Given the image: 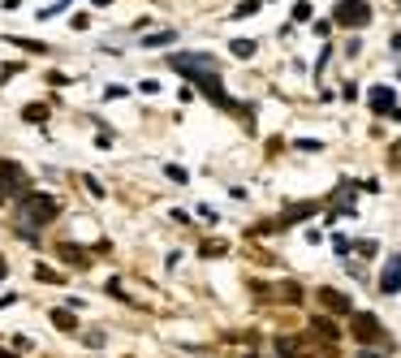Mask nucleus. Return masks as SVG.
<instances>
[{
	"instance_id": "obj_1",
	"label": "nucleus",
	"mask_w": 401,
	"mask_h": 358,
	"mask_svg": "<svg viewBox=\"0 0 401 358\" xmlns=\"http://www.w3.org/2000/svg\"><path fill=\"white\" fill-rule=\"evenodd\" d=\"M22 220H31V229H43L56 220V198L52 194H26L22 198Z\"/></svg>"
},
{
	"instance_id": "obj_2",
	"label": "nucleus",
	"mask_w": 401,
	"mask_h": 358,
	"mask_svg": "<svg viewBox=\"0 0 401 358\" xmlns=\"http://www.w3.org/2000/svg\"><path fill=\"white\" fill-rule=\"evenodd\" d=\"M332 22L336 26H367L371 22V5L367 0H341V5L332 9Z\"/></svg>"
},
{
	"instance_id": "obj_3",
	"label": "nucleus",
	"mask_w": 401,
	"mask_h": 358,
	"mask_svg": "<svg viewBox=\"0 0 401 358\" xmlns=\"http://www.w3.org/2000/svg\"><path fill=\"white\" fill-rule=\"evenodd\" d=\"M168 65H173L177 74H190V78H199V74H216V61L203 57V52H177Z\"/></svg>"
},
{
	"instance_id": "obj_4",
	"label": "nucleus",
	"mask_w": 401,
	"mask_h": 358,
	"mask_svg": "<svg viewBox=\"0 0 401 358\" xmlns=\"http://www.w3.org/2000/svg\"><path fill=\"white\" fill-rule=\"evenodd\" d=\"M354 337H358L363 345H371V341H380V337H384V328H380V320H375V315L358 311V315H354Z\"/></svg>"
},
{
	"instance_id": "obj_5",
	"label": "nucleus",
	"mask_w": 401,
	"mask_h": 358,
	"mask_svg": "<svg viewBox=\"0 0 401 358\" xmlns=\"http://www.w3.org/2000/svg\"><path fill=\"white\" fill-rule=\"evenodd\" d=\"M319 306H324V311H332V315H350L354 311V302L341 293V289H319Z\"/></svg>"
},
{
	"instance_id": "obj_6",
	"label": "nucleus",
	"mask_w": 401,
	"mask_h": 358,
	"mask_svg": "<svg viewBox=\"0 0 401 358\" xmlns=\"http://www.w3.org/2000/svg\"><path fill=\"white\" fill-rule=\"evenodd\" d=\"M401 289V250L392 254V259L384 264V272H380V293H397Z\"/></svg>"
},
{
	"instance_id": "obj_7",
	"label": "nucleus",
	"mask_w": 401,
	"mask_h": 358,
	"mask_svg": "<svg viewBox=\"0 0 401 358\" xmlns=\"http://www.w3.org/2000/svg\"><path fill=\"white\" fill-rule=\"evenodd\" d=\"M371 108H380V113H388L392 121L401 117V108L392 104V91H388V86H375V91H371Z\"/></svg>"
},
{
	"instance_id": "obj_8",
	"label": "nucleus",
	"mask_w": 401,
	"mask_h": 358,
	"mask_svg": "<svg viewBox=\"0 0 401 358\" xmlns=\"http://www.w3.org/2000/svg\"><path fill=\"white\" fill-rule=\"evenodd\" d=\"M311 337H324V341H332V345H336L341 328H336V324H332L328 315H315V320H311Z\"/></svg>"
},
{
	"instance_id": "obj_9",
	"label": "nucleus",
	"mask_w": 401,
	"mask_h": 358,
	"mask_svg": "<svg viewBox=\"0 0 401 358\" xmlns=\"http://www.w3.org/2000/svg\"><path fill=\"white\" fill-rule=\"evenodd\" d=\"M52 324H56V328H61V332H74V328H78V320H74V311H65V306H56V311H52Z\"/></svg>"
},
{
	"instance_id": "obj_10",
	"label": "nucleus",
	"mask_w": 401,
	"mask_h": 358,
	"mask_svg": "<svg viewBox=\"0 0 401 358\" xmlns=\"http://www.w3.org/2000/svg\"><path fill=\"white\" fill-rule=\"evenodd\" d=\"M272 298H280V302H290V306H294V302H302V289H298L294 281H285V285H276Z\"/></svg>"
},
{
	"instance_id": "obj_11",
	"label": "nucleus",
	"mask_w": 401,
	"mask_h": 358,
	"mask_svg": "<svg viewBox=\"0 0 401 358\" xmlns=\"http://www.w3.org/2000/svg\"><path fill=\"white\" fill-rule=\"evenodd\" d=\"M173 39H177V30H155V35L143 39V47H164V43H173Z\"/></svg>"
},
{
	"instance_id": "obj_12",
	"label": "nucleus",
	"mask_w": 401,
	"mask_h": 358,
	"mask_svg": "<svg viewBox=\"0 0 401 358\" xmlns=\"http://www.w3.org/2000/svg\"><path fill=\"white\" fill-rule=\"evenodd\" d=\"M229 47H234V57H238V61H246V57H255V39H234V43H229Z\"/></svg>"
},
{
	"instance_id": "obj_13",
	"label": "nucleus",
	"mask_w": 401,
	"mask_h": 358,
	"mask_svg": "<svg viewBox=\"0 0 401 358\" xmlns=\"http://www.w3.org/2000/svg\"><path fill=\"white\" fill-rule=\"evenodd\" d=\"M22 117H26V121H35V125H43V121H48V108H43V104H26V108H22Z\"/></svg>"
},
{
	"instance_id": "obj_14",
	"label": "nucleus",
	"mask_w": 401,
	"mask_h": 358,
	"mask_svg": "<svg viewBox=\"0 0 401 358\" xmlns=\"http://www.w3.org/2000/svg\"><path fill=\"white\" fill-rule=\"evenodd\" d=\"M259 13V0H242V5L234 9V18H255Z\"/></svg>"
},
{
	"instance_id": "obj_15",
	"label": "nucleus",
	"mask_w": 401,
	"mask_h": 358,
	"mask_svg": "<svg viewBox=\"0 0 401 358\" xmlns=\"http://www.w3.org/2000/svg\"><path fill=\"white\" fill-rule=\"evenodd\" d=\"M229 246L224 242H203V254H207V259H220V254H224Z\"/></svg>"
},
{
	"instance_id": "obj_16",
	"label": "nucleus",
	"mask_w": 401,
	"mask_h": 358,
	"mask_svg": "<svg viewBox=\"0 0 401 358\" xmlns=\"http://www.w3.org/2000/svg\"><path fill=\"white\" fill-rule=\"evenodd\" d=\"M307 18H311V5L302 0V5H294V22H307Z\"/></svg>"
},
{
	"instance_id": "obj_17",
	"label": "nucleus",
	"mask_w": 401,
	"mask_h": 358,
	"mask_svg": "<svg viewBox=\"0 0 401 358\" xmlns=\"http://www.w3.org/2000/svg\"><path fill=\"white\" fill-rule=\"evenodd\" d=\"M392 164H401V142H392Z\"/></svg>"
},
{
	"instance_id": "obj_18",
	"label": "nucleus",
	"mask_w": 401,
	"mask_h": 358,
	"mask_svg": "<svg viewBox=\"0 0 401 358\" xmlns=\"http://www.w3.org/2000/svg\"><path fill=\"white\" fill-rule=\"evenodd\" d=\"M5 272H9V264H5V259H0V276H5Z\"/></svg>"
},
{
	"instance_id": "obj_19",
	"label": "nucleus",
	"mask_w": 401,
	"mask_h": 358,
	"mask_svg": "<svg viewBox=\"0 0 401 358\" xmlns=\"http://www.w3.org/2000/svg\"><path fill=\"white\" fill-rule=\"evenodd\" d=\"M358 358H380V354H371V349H367V354H358Z\"/></svg>"
},
{
	"instance_id": "obj_20",
	"label": "nucleus",
	"mask_w": 401,
	"mask_h": 358,
	"mask_svg": "<svg viewBox=\"0 0 401 358\" xmlns=\"http://www.w3.org/2000/svg\"><path fill=\"white\" fill-rule=\"evenodd\" d=\"M0 358H13V354H5V349H0Z\"/></svg>"
},
{
	"instance_id": "obj_21",
	"label": "nucleus",
	"mask_w": 401,
	"mask_h": 358,
	"mask_svg": "<svg viewBox=\"0 0 401 358\" xmlns=\"http://www.w3.org/2000/svg\"><path fill=\"white\" fill-rule=\"evenodd\" d=\"M95 5H108V0H95Z\"/></svg>"
},
{
	"instance_id": "obj_22",
	"label": "nucleus",
	"mask_w": 401,
	"mask_h": 358,
	"mask_svg": "<svg viewBox=\"0 0 401 358\" xmlns=\"http://www.w3.org/2000/svg\"><path fill=\"white\" fill-rule=\"evenodd\" d=\"M246 358H255V354H246Z\"/></svg>"
}]
</instances>
